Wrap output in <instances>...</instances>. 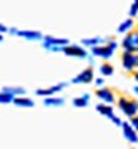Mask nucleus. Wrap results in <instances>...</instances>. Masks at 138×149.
I'll use <instances>...</instances> for the list:
<instances>
[{
	"label": "nucleus",
	"instance_id": "obj_8",
	"mask_svg": "<svg viewBox=\"0 0 138 149\" xmlns=\"http://www.w3.org/2000/svg\"><path fill=\"white\" fill-rule=\"evenodd\" d=\"M67 86L66 82H61V84H57V85H52V86H46V88H39V90H36V95H39V97H54L57 95L59 91H62Z\"/></svg>",
	"mask_w": 138,
	"mask_h": 149
},
{
	"label": "nucleus",
	"instance_id": "obj_22",
	"mask_svg": "<svg viewBox=\"0 0 138 149\" xmlns=\"http://www.w3.org/2000/svg\"><path fill=\"white\" fill-rule=\"evenodd\" d=\"M106 45L111 49V51H115V52H116V49L119 48V42H117V40H115V39H107Z\"/></svg>",
	"mask_w": 138,
	"mask_h": 149
},
{
	"label": "nucleus",
	"instance_id": "obj_21",
	"mask_svg": "<svg viewBox=\"0 0 138 149\" xmlns=\"http://www.w3.org/2000/svg\"><path fill=\"white\" fill-rule=\"evenodd\" d=\"M135 17H138V0L132 2L131 6H129V18L134 19Z\"/></svg>",
	"mask_w": 138,
	"mask_h": 149
},
{
	"label": "nucleus",
	"instance_id": "obj_19",
	"mask_svg": "<svg viewBox=\"0 0 138 149\" xmlns=\"http://www.w3.org/2000/svg\"><path fill=\"white\" fill-rule=\"evenodd\" d=\"M99 73L104 76H111V74H115V67H113L110 63H103L99 66Z\"/></svg>",
	"mask_w": 138,
	"mask_h": 149
},
{
	"label": "nucleus",
	"instance_id": "obj_1",
	"mask_svg": "<svg viewBox=\"0 0 138 149\" xmlns=\"http://www.w3.org/2000/svg\"><path fill=\"white\" fill-rule=\"evenodd\" d=\"M67 45H70V40L66 37H55V36H43L42 46L49 52H62Z\"/></svg>",
	"mask_w": 138,
	"mask_h": 149
},
{
	"label": "nucleus",
	"instance_id": "obj_2",
	"mask_svg": "<svg viewBox=\"0 0 138 149\" xmlns=\"http://www.w3.org/2000/svg\"><path fill=\"white\" fill-rule=\"evenodd\" d=\"M116 102H117V107L122 110V113L126 118L132 119V118H135L138 115V100L122 95V97L117 98Z\"/></svg>",
	"mask_w": 138,
	"mask_h": 149
},
{
	"label": "nucleus",
	"instance_id": "obj_18",
	"mask_svg": "<svg viewBox=\"0 0 138 149\" xmlns=\"http://www.w3.org/2000/svg\"><path fill=\"white\" fill-rule=\"evenodd\" d=\"M43 104L48 106V107H58V106H62L64 104V98H61V97H46L43 98Z\"/></svg>",
	"mask_w": 138,
	"mask_h": 149
},
{
	"label": "nucleus",
	"instance_id": "obj_25",
	"mask_svg": "<svg viewBox=\"0 0 138 149\" xmlns=\"http://www.w3.org/2000/svg\"><path fill=\"white\" fill-rule=\"evenodd\" d=\"M18 31H19V30H18L17 27H9V29H8V33H9L10 36H18Z\"/></svg>",
	"mask_w": 138,
	"mask_h": 149
},
{
	"label": "nucleus",
	"instance_id": "obj_23",
	"mask_svg": "<svg viewBox=\"0 0 138 149\" xmlns=\"http://www.w3.org/2000/svg\"><path fill=\"white\" fill-rule=\"evenodd\" d=\"M94 84H95V86H98V88H103L104 84H106V81H104L103 76H101V78H95V79H94Z\"/></svg>",
	"mask_w": 138,
	"mask_h": 149
},
{
	"label": "nucleus",
	"instance_id": "obj_4",
	"mask_svg": "<svg viewBox=\"0 0 138 149\" xmlns=\"http://www.w3.org/2000/svg\"><path fill=\"white\" fill-rule=\"evenodd\" d=\"M95 109H97V112H98L99 115H103V116L108 118L110 121H113V124H115V125L122 127V122H123V121H122L119 116H116L113 106H108V104H104V103H98V104L95 106Z\"/></svg>",
	"mask_w": 138,
	"mask_h": 149
},
{
	"label": "nucleus",
	"instance_id": "obj_6",
	"mask_svg": "<svg viewBox=\"0 0 138 149\" xmlns=\"http://www.w3.org/2000/svg\"><path fill=\"white\" fill-rule=\"evenodd\" d=\"M95 95H97V98H98V100L101 102V103L108 104V106H111L113 103L117 100L115 91H113L111 88H108V86H103V88H98V90L95 91Z\"/></svg>",
	"mask_w": 138,
	"mask_h": 149
},
{
	"label": "nucleus",
	"instance_id": "obj_7",
	"mask_svg": "<svg viewBox=\"0 0 138 149\" xmlns=\"http://www.w3.org/2000/svg\"><path fill=\"white\" fill-rule=\"evenodd\" d=\"M67 57H74V58H88L89 57V52L82 46V45H76V43H70L67 45L64 49H62Z\"/></svg>",
	"mask_w": 138,
	"mask_h": 149
},
{
	"label": "nucleus",
	"instance_id": "obj_27",
	"mask_svg": "<svg viewBox=\"0 0 138 149\" xmlns=\"http://www.w3.org/2000/svg\"><path fill=\"white\" fill-rule=\"evenodd\" d=\"M134 79H135V82H137V85H138V69L134 72Z\"/></svg>",
	"mask_w": 138,
	"mask_h": 149
},
{
	"label": "nucleus",
	"instance_id": "obj_9",
	"mask_svg": "<svg viewBox=\"0 0 138 149\" xmlns=\"http://www.w3.org/2000/svg\"><path fill=\"white\" fill-rule=\"evenodd\" d=\"M94 79H95L94 78V69L86 67L71 79V84H91V82H94Z\"/></svg>",
	"mask_w": 138,
	"mask_h": 149
},
{
	"label": "nucleus",
	"instance_id": "obj_20",
	"mask_svg": "<svg viewBox=\"0 0 138 149\" xmlns=\"http://www.w3.org/2000/svg\"><path fill=\"white\" fill-rule=\"evenodd\" d=\"M15 97H12L10 94L5 93V91H0V104H8V103H14Z\"/></svg>",
	"mask_w": 138,
	"mask_h": 149
},
{
	"label": "nucleus",
	"instance_id": "obj_11",
	"mask_svg": "<svg viewBox=\"0 0 138 149\" xmlns=\"http://www.w3.org/2000/svg\"><path fill=\"white\" fill-rule=\"evenodd\" d=\"M120 128H122V133H123V137L126 139L131 145H137V143H138V134H137V131L132 128V125H131L129 122L123 121Z\"/></svg>",
	"mask_w": 138,
	"mask_h": 149
},
{
	"label": "nucleus",
	"instance_id": "obj_26",
	"mask_svg": "<svg viewBox=\"0 0 138 149\" xmlns=\"http://www.w3.org/2000/svg\"><path fill=\"white\" fill-rule=\"evenodd\" d=\"M8 29H9V27H6L5 24H2V22H0V34H3V33H8Z\"/></svg>",
	"mask_w": 138,
	"mask_h": 149
},
{
	"label": "nucleus",
	"instance_id": "obj_10",
	"mask_svg": "<svg viewBox=\"0 0 138 149\" xmlns=\"http://www.w3.org/2000/svg\"><path fill=\"white\" fill-rule=\"evenodd\" d=\"M91 55L92 57H98L101 60H110L113 55H115V51H111V49L104 43V45H99V46H95L91 49Z\"/></svg>",
	"mask_w": 138,
	"mask_h": 149
},
{
	"label": "nucleus",
	"instance_id": "obj_15",
	"mask_svg": "<svg viewBox=\"0 0 138 149\" xmlns=\"http://www.w3.org/2000/svg\"><path fill=\"white\" fill-rule=\"evenodd\" d=\"M89 98H91V94H82L79 97H74L73 98V106L74 107H86L88 104H89Z\"/></svg>",
	"mask_w": 138,
	"mask_h": 149
},
{
	"label": "nucleus",
	"instance_id": "obj_14",
	"mask_svg": "<svg viewBox=\"0 0 138 149\" xmlns=\"http://www.w3.org/2000/svg\"><path fill=\"white\" fill-rule=\"evenodd\" d=\"M135 27V21L131 19V18H126V19H123L120 24H119V27H117V33L119 34H128L129 31H132Z\"/></svg>",
	"mask_w": 138,
	"mask_h": 149
},
{
	"label": "nucleus",
	"instance_id": "obj_3",
	"mask_svg": "<svg viewBox=\"0 0 138 149\" xmlns=\"http://www.w3.org/2000/svg\"><path fill=\"white\" fill-rule=\"evenodd\" d=\"M120 46L123 48L125 52H132L137 54L138 52V29H134L132 31H129L128 34L123 36Z\"/></svg>",
	"mask_w": 138,
	"mask_h": 149
},
{
	"label": "nucleus",
	"instance_id": "obj_17",
	"mask_svg": "<svg viewBox=\"0 0 138 149\" xmlns=\"http://www.w3.org/2000/svg\"><path fill=\"white\" fill-rule=\"evenodd\" d=\"M14 104L18 106V107H34V100L27 95L24 97H17L14 100Z\"/></svg>",
	"mask_w": 138,
	"mask_h": 149
},
{
	"label": "nucleus",
	"instance_id": "obj_28",
	"mask_svg": "<svg viewBox=\"0 0 138 149\" xmlns=\"http://www.w3.org/2000/svg\"><path fill=\"white\" fill-rule=\"evenodd\" d=\"M132 93H134L135 95H138V85H135L134 88H132Z\"/></svg>",
	"mask_w": 138,
	"mask_h": 149
},
{
	"label": "nucleus",
	"instance_id": "obj_24",
	"mask_svg": "<svg viewBox=\"0 0 138 149\" xmlns=\"http://www.w3.org/2000/svg\"><path fill=\"white\" fill-rule=\"evenodd\" d=\"M129 124H131V125H132V128L137 131V134H138V115L135 116V118H132L131 121H129Z\"/></svg>",
	"mask_w": 138,
	"mask_h": 149
},
{
	"label": "nucleus",
	"instance_id": "obj_30",
	"mask_svg": "<svg viewBox=\"0 0 138 149\" xmlns=\"http://www.w3.org/2000/svg\"><path fill=\"white\" fill-rule=\"evenodd\" d=\"M137 54H138V52H137Z\"/></svg>",
	"mask_w": 138,
	"mask_h": 149
},
{
	"label": "nucleus",
	"instance_id": "obj_13",
	"mask_svg": "<svg viewBox=\"0 0 138 149\" xmlns=\"http://www.w3.org/2000/svg\"><path fill=\"white\" fill-rule=\"evenodd\" d=\"M107 42V39H104V37H99V36H95V37H85V39H82V46L86 49V48H95V46H99V45H104Z\"/></svg>",
	"mask_w": 138,
	"mask_h": 149
},
{
	"label": "nucleus",
	"instance_id": "obj_29",
	"mask_svg": "<svg viewBox=\"0 0 138 149\" xmlns=\"http://www.w3.org/2000/svg\"><path fill=\"white\" fill-rule=\"evenodd\" d=\"M3 42V34H0V43Z\"/></svg>",
	"mask_w": 138,
	"mask_h": 149
},
{
	"label": "nucleus",
	"instance_id": "obj_16",
	"mask_svg": "<svg viewBox=\"0 0 138 149\" xmlns=\"http://www.w3.org/2000/svg\"><path fill=\"white\" fill-rule=\"evenodd\" d=\"M2 91L10 94L12 97H15V98H17V97H24V95H26V90H24L22 86H3Z\"/></svg>",
	"mask_w": 138,
	"mask_h": 149
},
{
	"label": "nucleus",
	"instance_id": "obj_5",
	"mask_svg": "<svg viewBox=\"0 0 138 149\" xmlns=\"http://www.w3.org/2000/svg\"><path fill=\"white\" fill-rule=\"evenodd\" d=\"M122 67L129 73H134L138 69V54L123 51L122 52Z\"/></svg>",
	"mask_w": 138,
	"mask_h": 149
},
{
	"label": "nucleus",
	"instance_id": "obj_12",
	"mask_svg": "<svg viewBox=\"0 0 138 149\" xmlns=\"http://www.w3.org/2000/svg\"><path fill=\"white\" fill-rule=\"evenodd\" d=\"M18 36L26 40H30V42H42V39H43V34L37 30H19Z\"/></svg>",
	"mask_w": 138,
	"mask_h": 149
}]
</instances>
